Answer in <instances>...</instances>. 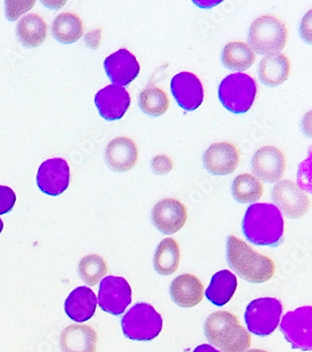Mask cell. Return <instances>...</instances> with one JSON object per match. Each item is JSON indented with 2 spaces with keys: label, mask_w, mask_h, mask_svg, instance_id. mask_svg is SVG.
<instances>
[{
  "label": "cell",
  "mask_w": 312,
  "mask_h": 352,
  "mask_svg": "<svg viewBox=\"0 0 312 352\" xmlns=\"http://www.w3.org/2000/svg\"><path fill=\"white\" fill-rule=\"evenodd\" d=\"M285 153L274 146H265L253 155L252 168L253 174L261 181L274 184L283 178L286 170Z\"/></svg>",
  "instance_id": "7c38bea8"
},
{
  "label": "cell",
  "mask_w": 312,
  "mask_h": 352,
  "mask_svg": "<svg viewBox=\"0 0 312 352\" xmlns=\"http://www.w3.org/2000/svg\"><path fill=\"white\" fill-rule=\"evenodd\" d=\"M3 227H4L3 222H2V220L0 219V234H1L2 230H3Z\"/></svg>",
  "instance_id": "d590c367"
},
{
  "label": "cell",
  "mask_w": 312,
  "mask_h": 352,
  "mask_svg": "<svg viewBox=\"0 0 312 352\" xmlns=\"http://www.w3.org/2000/svg\"><path fill=\"white\" fill-rule=\"evenodd\" d=\"M188 212L183 203L175 199H163L152 210V222L158 231L172 235L185 226Z\"/></svg>",
  "instance_id": "4fadbf2b"
},
{
  "label": "cell",
  "mask_w": 312,
  "mask_h": 352,
  "mask_svg": "<svg viewBox=\"0 0 312 352\" xmlns=\"http://www.w3.org/2000/svg\"><path fill=\"white\" fill-rule=\"evenodd\" d=\"M171 296L178 307L191 308L200 304L204 298V285L193 274H184L173 279Z\"/></svg>",
  "instance_id": "ac0fdd59"
},
{
  "label": "cell",
  "mask_w": 312,
  "mask_h": 352,
  "mask_svg": "<svg viewBox=\"0 0 312 352\" xmlns=\"http://www.w3.org/2000/svg\"><path fill=\"white\" fill-rule=\"evenodd\" d=\"M95 104L104 120H121L129 109L130 96L124 87L110 85L96 94Z\"/></svg>",
  "instance_id": "e0dca14e"
},
{
  "label": "cell",
  "mask_w": 312,
  "mask_h": 352,
  "mask_svg": "<svg viewBox=\"0 0 312 352\" xmlns=\"http://www.w3.org/2000/svg\"><path fill=\"white\" fill-rule=\"evenodd\" d=\"M204 168L216 176L234 173L239 166L240 153L234 144L219 142L212 144L204 154Z\"/></svg>",
  "instance_id": "5bb4252c"
},
{
  "label": "cell",
  "mask_w": 312,
  "mask_h": 352,
  "mask_svg": "<svg viewBox=\"0 0 312 352\" xmlns=\"http://www.w3.org/2000/svg\"><path fill=\"white\" fill-rule=\"evenodd\" d=\"M151 169L158 176H165L173 169L172 159L167 155H157L151 161Z\"/></svg>",
  "instance_id": "4dcf8cb0"
},
{
  "label": "cell",
  "mask_w": 312,
  "mask_h": 352,
  "mask_svg": "<svg viewBox=\"0 0 312 352\" xmlns=\"http://www.w3.org/2000/svg\"><path fill=\"white\" fill-rule=\"evenodd\" d=\"M35 1L17 2V8L12 4V1L6 2L7 17L12 21H14L17 18L21 16L23 12H27L34 6Z\"/></svg>",
  "instance_id": "d6a6232c"
},
{
  "label": "cell",
  "mask_w": 312,
  "mask_h": 352,
  "mask_svg": "<svg viewBox=\"0 0 312 352\" xmlns=\"http://www.w3.org/2000/svg\"><path fill=\"white\" fill-rule=\"evenodd\" d=\"M288 30L285 22L273 15H263L250 28L249 42L252 50L262 55L280 52L287 42Z\"/></svg>",
  "instance_id": "8992f818"
},
{
  "label": "cell",
  "mask_w": 312,
  "mask_h": 352,
  "mask_svg": "<svg viewBox=\"0 0 312 352\" xmlns=\"http://www.w3.org/2000/svg\"><path fill=\"white\" fill-rule=\"evenodd\" d=\"M222 63L230 70L245 71L250 68L256 60L254 51L247 43H229L222 50Z\"/></svg>",
  "instance_id": "4316f807"
},
{
  "label": "cell",
  "mask_w": 312,
  "mask_h": 352,
  "mask_svg": "<svg viewBox=\"0 0 312 352\" xmlns=\"http://www.w3.org/2000/svg\"><path fill=\"white\" fill-rule=\"evenodd\" d=\"M108 268L106 261L98 255L84 256L79 263V274L82 280L88 286H95L106 276Z\"/></svg>",
  "instance_id": "f546056e"
},
{
  "label": "cell",
  "mask_w": 312,
  "mask_h": 352,
  "mask_svg": "<svg viewBox=\"0 0 312 352\" xmlns=\"http://www.w3.org/2000/svg\"><path fill=\"white\" fill-rule=\"evenodd\" d=\"M97 297L88 287H79L69 295L65 302L66 314L75 322H84L96 312Z\"/></svg>",
  "instance_id": "44dd1931"
},
{
  "label": "cell",
  "mask_w": 312,
  "mask_h": 352,
  "mask_svg": "<svg viewBox=\"0 0 312 352\" xmlns=\"http://www.w3.org/2000/svg\"><path fill=\"white\" fill-rule=\"evenodd\" d=\"M98 335L89 325H70L60 336L63 352H97Z\"/></svg>",
  "instance_id": "ffe728a7"
},
{
  "label": "cell",
  "mask_w": 312,
  "mask_h": 352,
  "mask_svg": "<svg viewBox=\"0 0 312 352\" xmlns=\"http://www.w3.org/2000/svg\"><path fill=\"white\" fill-rule=\"evenodd\" d=\"M237 287V277L231 272L224 270L212 277L206 296L212 304L217 307H224L231 300Z\"/></svg>",
  "instance_id": "603a6c76"
},
{
  "label": "cell",
  "mask_w": 312,
  "mask_h": 352,
  "mask_svg": "<svg viewBox=\"0 0 312 352\" xmlns=\"http://www.w3.org/2000/svg\"><path fill=\"white\" fill-rule=\"evenodd\" d=\"M180 248L175 239L167 238L160 241L154 256L156 272L163 276H171L180 263Z\"/></svg>",
  "instance_id": "d4e9b609"
},
{
  "label": "cell",
  "mask_w": 312,
  "mask_h": 352,
  "mask_svg": "<svg viewBox=\"0 0 312 352\" xmlns=\"http://www.w3.org/2000/svg\"><path fill=\"white\" fill-rule=\"evenodd\" d=\"M141 109L151 117H160L167 112L170 100L163 89L157 87H148L139 96Z\"/></svg>",
  "instance_id": "f1b7e54d"
},
{
  "label": "cell",
  "mask_w": 312,
  "mask_h": 352,
  "mask_svg": "<svg viewBox=\"0 0 312 352\" xmlns=\"http://www.w3.org/2000/svg\"><path fill=\"white\" fill-rule=\"evenodd\" d=\"M84 32V24L80 16L73 12H63L56 16L52 25L53 37L58 42L71 45L77 42Z\"/></svg>",
  "instance_id": "484cf974"
},
{
  "label": "cell",
  "mask_w": 312,
  "mask_h": 352,
  "mask_svg": "<svg viewBox=\"0 0 312 352\" xmlns=\"http://www.w3.org/2000/svg\"><path fill=\"white\" fill-rule=\"evenodd\" d=\"M47 30V24L39 14H27L18 23L17 35L27 47H38L45 42Z\"/></svg>",
  "instance_id": "cb8c5ba5"
},
{
  "label": "cell",
  "mask_w": 312,
  "mask_h": 352,
  "mask_svg": "<svg viewBox=\"0 0 312 352\" xmlns=\"http://www.w3.org/2000/svg\"><path fill=\"white\" fill-rule=\"evenodd\" d=\"M16 203V195L12 189L0 185V215L11 212Z\"/></svg>",
  "instance_id": "1f68e13d"
},
{
  "label": "cell",
  "mask_w": 312,
  "mask_h": 352,
  "mask_svg": "<svg viewBox=\"0 0 312 352\" xmlns=\"http://www.w3.org/2000/svg\"><path fill=\"white\" fill-rule=\"evenodd\" d=\"M256 94V82L245 74H230L219 87V101L225 109L235 114L249 112Z\"/></svg>",
  "instance_id": "277c9868"
},
{
  "label": "cell",
  "mask_w": 312,
  "mask_h": 352,
  "mask_svg": "<svg viewBox=\"0 0 312 352\" xmlns=\"http://www.w3.org/2000/svg\"><path fill=\"white\" fill-rule=\"evenodd\" d=\"M283 311V305L275 298H260L252 300L245 310V324L250 333L265 338L278 328Z\"/></svg>",
  "instance_id": "52a82bcc"
},
{
  "label": "cell",
  "mask_w": 312,
  "mask_h": 352,
  "mask_svg": "<svg viewBox=\"0 0 312 352\" xmlns=\"http://www.w3.org/2000/svg\"><path fill=\"white\" fill-rule=\"evenodd\" d=\"M171 89L179 107L187 111H194L204 101V87L195 74L183 72L173 76Z\"/></svg>",
  "instance_id": "9a60e30c"
},
{
  "label": "cell",
  "mask_w": 312,
  "mask_h": 352,
  "mask_svg": "<svg viewBox=\"0 0 312 352\" xmlns=\"http://www.w3.org/2000/svg\"><path fill=\"white\" fill-rule=\"evenodd\" d=\"M232 192L239 203L256 202L262 197L263 186L259 179L250 174H241L232 182Z\"/></svg>",
  "instance_id": "83f0119b"
},
{
  "label": "cell",
  "mask_w": 312,
  "mask_h": 352,
  "mask_svg": "<svg viewBox=\"0 0 312 352\" xmlns=\"http://www.w3.org/2000/svg\"><path fill=\"white\" fill-rule=\"evenodd\" d=\"M272 200L290 219H299L311 209L308 195L290 179H283L274 186Z\"/></svg>",
  "instance_id": "30bf717a"
},
{
  "label": "cell",
  "mask_w": 312,
  "mask_h": 352,
  "mask_svg": "<svg viewBox=\"0 0 312 352\" xmlns=\"http://www.w3.org/2000/svg\"><path fill=\"white\" fill-rule=\"evenodd\" d=\"M291 63L281 53L271 54L263 58L259 64L261 81L268 87H275L285 83L290 76Z\"/></svg>",
  "instance_id": "7402d4cb"
},
{
  "label": "cell",
  "mask_w": 312,
  "mask_h": 352,
  "mask_svg": "<svg viewBox=\"0 0 312 352\" xmlns=\"http://www.w3.org/2000/svg\"><path fill=\"white\" fill-rule=\"evenodd\" d=\"M193 352H219L217 351L216 349H214L213 346L211 345H206V344H204V345H200L197 346L195 349H194Z\"/></svg>",
  "instance_id": "836d02e7"
},
{
  "label": "cell",
  "mask_w": 312,
  "mask_h": 352,
  "mask_svg": "<svg viewBox=\"0 0 312 352\" xmlns=\"http://www.w3.org/2000/svg\"><path fill=\"white\" fill-rule=\"evenodd\" d=\"M247 352H267L265 351H263V349H250V351H248Z\"/></svg>",
  "instance_id": "e575fe53"
},
{
  "label": "cell",
  "mask_w": 312,
  "mask_h": 352,
  "mask_svg": "<svg viewBox=\"0 0 312 352\" xmlns=\"http://www.w3.org/2000/svg\"><path fill=\"white\" fill-rule=\"evenodd\" d=\"M70 166L61 158L49 159L40 164L37 174V184L40 191L51 197H58L70 184Z\"/></svg>",
  "instance_id": "8fae6325"
},
{
  "label": "cell",
  "mask_w": 312,
  "mask_h": 352,
  "mask_svg": "<svg viewBox=\"0 0 312 352\" xmlns=\"http://www.w3.org/2000/svg\"><path fill=\"white\" fill-rule=\"evenodd\" d=\"M163 320L149 304L139 302L123 317L121 327L127 338L134 341H151L162 333Z\"/></svg>",
  "instance_id": "5b68a950"
},
{
  "label": "cell",
  "mask_w": 312,
  "mask_h": 352,
  "mask_svg": "<svg viewBox=\"0 0 312 352\" xmlns=\"http://www.w3.org/2000/svg\"><path fill=\"white\" fill-rule=\"evenodd\" d=\"M227 261L241 278L254 284L269 281L275 274V264L269 256L261 255L235 236L227 240Z\"/></svg>",
  "instance_id": "7a4b0ae2"
},
{
  "label": "cell",
  "mask_w": 312,
  "mask_h": 352,
  "mask_svg": "<svg viewBox=\"0 0 312 352\" xmlns=\"http://www.w3.org/2000/svg\"><path fill=\"white\" fill-rule=\"evenodd\" d=\"M204 333L207 340L222 352H245L252 345L249 331L226 311H217L206 318Z\"/></svg>",
  "instance_id": "3957f363"
},
{
  "label": "cell",
  "mask_w": 312,
  "mask_h": 352,
  "mask_svg": "<svg viewBox=\"0 0 312 352\" xmlns=\"http://www.w3.org/2000/svg\"><path fill=\"white\" fill-rule=\"evenodd\" d=\"M106 159L109 168L117 172H126L134 168L138 160V148L129 138H117L107 146Z\"/></svg>",
  "instance_id": "d6986e66"
},
{
  "label": "cell",
  "mask_w": 312,
  "mask_h": 352,
  "mask_svg": "<svg viewBox=\"0 0 312 352\" xmlns=\"http://www.w3.org/2000/svg\"><path fill=\"white\" fill-rule=\"evenodd\" d=\"M132 300V287L123 277L107 276L99 284L98 304L104 312L120 316Z\"/></svg>",
  "instance_id": "9c48e42d"
},
{
  "label": "cell",
  "mask_w": 312,
  "mask_h": 352,
  "mask_svg": "<svg viewBox=\"0 0 312 352\" xmlns=\"http://www.w3.org/2000/svg\"><path fill=\"white\" fill-rule=\"evenodd\" d=\"M107 76L115 86H128L134 80L140 72L136 58L127 49H120L104 60Z\"/></svg>",
  "instance_id": "2e32d148"
},
{
  "label": "cell",
  "mask_w": 312,
  "mask_h": 352,
  "mask_svg": "<svg viewBox=\"0 0 312 352\" xmlns=\"http://www.w3.org/2000/svg\"><path fill=\"white\" fill-rule=\"evenodd\" d=\"M280 330L293 349L308 351L312 349V308L303 307L291 311L280 323Z\"/></svg>",
  "instance_id": "ba28073f"
},
{
  "label": "cell",
  "mask_w": 312,
  "mask_h": 352,
  "mask_svg": "<svg viewBox=\"0 0 312 352\" xmlns=\"http://www.w3.org/2000/svg\"><path fill=\"white\" fill-rule=\"evenodd\" d=\"M242 231L245 237L255 245L277 248L285 239V220L275 205L257 203L247 210Z\"/></svg>",
  "instance_id": "6da1fadb"
}]
</instances>
